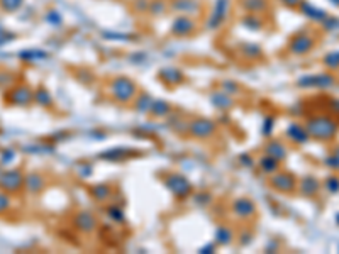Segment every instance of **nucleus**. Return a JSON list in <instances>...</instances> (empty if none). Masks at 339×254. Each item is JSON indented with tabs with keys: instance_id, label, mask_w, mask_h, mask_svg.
<instances>
[{
	"instance_id": "nucleus-1",
	"label": "nucleus",
	"mask_w": 339,
	"mask_h": 254,
	"mask_svg": "<svg viewBox=\"0 0 339 254\" xmlns=\"http://www.w3.org/2000/svg\"><path fill=\"white\" fill-rule=\"evenodd\" d=\"M305 129L309 132V136L317 137V139H322V141L332 139V137L337 134L336 120H332L331 117H326V115L314 117V119H311Z\"/></svg>"
},
{
	"instance_id": "nucleus-2",
	"label": "nucleus",
	"mask_w": 339,
	"mask_h": 254,
	"mask_svg": "<svg viewBox=\"0 0 339 254\" xmlns=\"http://www.w3.org/2000/svg\"><path fill=\"white\" fill-rule=\"evenodd\" d=\"M22 183H24V178L19 170H11L0 175V188L6 192H11V193L17 192L19 188L22 186Z\"/></svg>"
},
{
	"instance_id": "nucleus-3",
	"label": "nucleus",
	"mask_w": 339,
	"mask_h": 254,
	"mask_svg": "<svg viewBox=\"0 0 339 254\" xmlns=\"http://www.w3.org/2000/svg\"><path fill=\"white\" fill-rule=\"evenodd\" d=\"M314 44H316V39H314L312 36L298 34V36H295V38L292 39L290 51L293 54H305V53H309V51L314 48Z\"/></svg>"
},
{
	"instance_id": "nucleus-4",
	"label": "nucleus",
	"mask_w": 339,
	"mask_h": 254,
	"mask_svg": "<svg viewBox=\"0 0 339 254\" xmlns=\"http://www.w3.org/2000/svg\"><path fill=\"white\" fill-rule=\"evenodd\" d=\"M302 86H317V88H329L334 85V76L331 75H311L298 81Z\"/></svg>"
},
{
	"instance_id": "nucleus-5",
	"label": "nucleus",
	"mask_w": 339,
	"mask_h": 254,
	"mask_svg": "<svg viewBox=\"0 0 339 254\" xmlns=\"http://www.w3.org/2000/svg\"><path fill=\"white\" fill-rule=\"evenodd\" d=\"M227 7H229L227 0H219V2L215 4L214 10H212V17L209 19L210 27H219V25L224 22L227 15Z\"/></svg>"
},
{
	"instance_id": "nucleus-6",
	"label": "nucleus",
	"mask_w": 339,
	"mask_h": 254,
	"mask_svg": "<svg viewBox=\"0 0 339 254\" xmlns=\"http://www.w3.org/2000/svg\"><path fill=\"white\" fill-rule=\"evenodd\" d=\"M271 183H273V186L280 192H292L293 188H295V178H293L292 175H287V173H280V175H276L271 180Z\"/></svg>"
},
{
	"instance_id": "nucleus-7",
	"label": "nucleus",
	"mask_w": 339,
	"mask_h": 254,
	"mask_svg": "<svg viewBox=\"0 0 339 254\" xmlns=\"http://www.w3.org/2000/svg\"><path fill=\"white\" fill-rule=\"evenodd\" d=\"M300 5H302V12L305 14L307 17H311L314 20H319V22H324V20H326L327 14L324 12L322 9L314 7V5H311V4H300Z\"/></svg>"
},
{
	"instance_id": "nucleus-8",
	"label": "nucleus",
	"mask_w": 339,
	"mask_h": 254,
	"mask_svg": "<svg viewBox=\"0 0 339 254\" xmlns=\"http://www.w3.org/2000/svg\"><path fill=\"white\" fill-rule=\"evenodd\" d=\"M194 27H195V24L192 22V20H189V19H185V17H181V19H178L175 22V25H173V33L175 34H178V36H187V34H190L192 30H194Z\"/></svg>"
},
{
	"instance_id": "nucleus-9",
	"label": "nucleus",
	"mask_w": 339,
	"mask_h": 254,
	"mask_svg": "<svg viewBox=\"0 0 339 254\" xmlns=\"http://www.w3.org/2000/svg\"><path fill=\"white\" fill-rule=\"evenodd\" d=\"M319 186H321V183H319L316 178L309 176L302 181V193L303 195H307V197H312L319 192Z\"/></svg>"
},
{
	"instance_id": "nucleus-10",
	"label": "nucleus",
	"mask_w": 339,
	"mask_h": 254,
	"mask_svg": "<svg viewBox=\"0 0 339 254\" xmlns=\"http://www.w3.org/2000/svg\"><path fill=\"white\" fill-rule=\"evenodd\" d=\"M31 99H33V93H31V90L26 88V86L14 90V93H12V97H11L12 102H16V104H22V105H26Z\"/></svg>"
},
{
	"instance_id": "nucleus-11",
	"label": "nucleus",
	"mask_w": 339,
	"mask_h": 254,
	"mask_svg": "<svg viewBox=\"0 0 339 254\" xmlns=\"http://www.w3.org/2000/svg\"><path fill=\"white\" fill-rule=\"evenodd\" d=\"M288 134L295 142H305L309 139V132L305 127H300V125H292L290 129H288Z\"/></svg>"
},
{
	"instance_id": "nucleus-12",
	"label": "nucleus",
	"mask_w": 339,
	"mask_h": 254,
	"mask_svg": "<svg viewBox=\"0 0 339 254\" xmlns=\"http://www.w3.org/2000/svg\"><path fill=\"white\" fill-rule=\"evenodd\" d=\"M324 65H326L329 70H337L339 68V49L329 53L326 58H324Z\"/></svg>"
},
{
	"instance_id": "nucleus-13",
	"label": "nucleus",
	"mask_w": 339,
	"mask_h": 254,
	"mask_svg": "<svg viewBox=\"0 0 339 254\" xmlns=\"http://www.w3.org/2000/svg\"><path fill=\"white\" fill-rule=\"evenodd\" d=\"M24 0H0V7H2L6 12H14L22 5Z\"/></svg>"
},
{
	"instance_id": "nucleus-14",
	"label": "nucleus",
	"mask_w": 339,
	"mask_h": 254,
	"mask_svg": "<svg viewBox=\"0 0 339 254\" xmlns=\"http://www.w3.org/2000/svg\"><path fill=\"white\" fill-rule=\"evenodd\" d=\"M248 10H253V12H260V10H265L266 2L265 0H246L244 2Z\"/></svg>"
},
{
	"instance_id": "nucleus-15",
	"label": "nucleus",
	"mask_w": 339,
	"mask_h": 254,
	"mask_svg": "<svg viewBox=\"0 0 339 254\" xmlns=\"http://www.w3.org/2000/svg\"><path fill=\"white\" fill-rule=\"evenodd\" d=\"M326 186H327L329 192L336 193V192H339V180L337 178H329V180L326 181Z\"/></svg>"
},
{
	"instance_id": "nucleus-16",
	"label": "nucleus",
	"mask_w": 339,
	"mask_h": 254,
	"mask_svg": "<svg viewBox=\"0 0 339 254\" xmlns=\"http://www.w3.org/2000/svg\"><path fill=\"white\" fill-rule=\"evenodd\" d=\"M9 205H11V200H9V197L6 195V193L0 192V213L6 212L9 208Z\"/></svg>"
},
{
	"instance_id": "nucleus-17",
	"label": "nucleus",
	"mask_w": 339,
	"mask_h": 254,
	"mask_svg": "<svg viewBox=\"0 0 339 254\" xmlns=\"http://www.w3.org/2000/svg\"><path fill=\"white\" fill-rule=\"evenodd\" d=\"M282 4H285L287 7H297V5L302 4V0H280Z\"/></svg>"
},
{
	"instance_id": "nucleus-18",
	"label": "nucleus",
	"mask_w": 339,
	"mask_h": 254,
	"mask_svg": "<svg viewBox=\"0 0 339 254\" xmlns=\"http://www.w3.org/2000/svg\"><path fill=\"white\" fill-rule=\"evenodd\" d=\"M329 2H331L332 5H336V7H339V0H329Z\"/></svg>"
},
{
	"instance_id": "nucleus-19",
	"label": "nucleus",
	"mask_w": 339,
	"mask_h": 254,
	"mask_svg": "<svg viewBox=\"0 0 339 254\" xmlns=\"http://www.w3.org/2000/svg\"><path fill=\"white\" fill-rule=\"evenodd\" d=\"M334 154H336V156L339 157V147H337V149H336V152H334Z\"/></svg>"
}]
</instances>
